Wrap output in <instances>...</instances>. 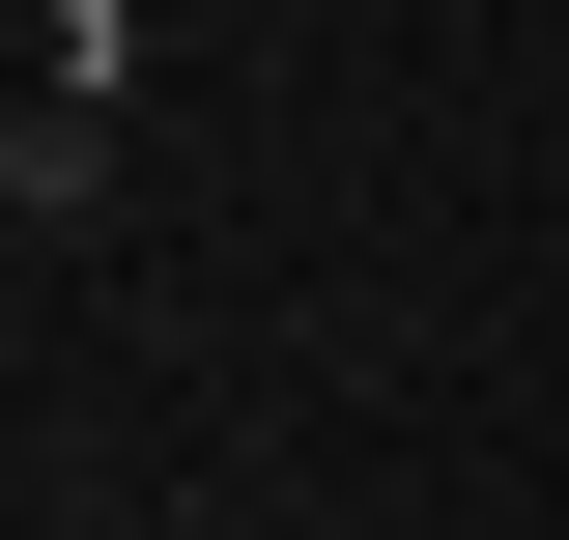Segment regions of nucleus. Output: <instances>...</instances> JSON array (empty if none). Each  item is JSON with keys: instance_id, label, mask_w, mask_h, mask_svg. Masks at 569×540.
Masks as SVG:
<instances>
[{"instance_id": "nucleus-1", "label": "nucleus", "mask_w": 569, "mask_h": 540, "mask_svg": "<svg viewBox=\"0 0 569 540\" xmlns=\"http://www.w3.org/2000/svg\"><path fill=\"white\" fill-rule=\"evenodd\" d=\"M58 58H86V86H114V0H58Z\"/></svg>"}]
</instances>
